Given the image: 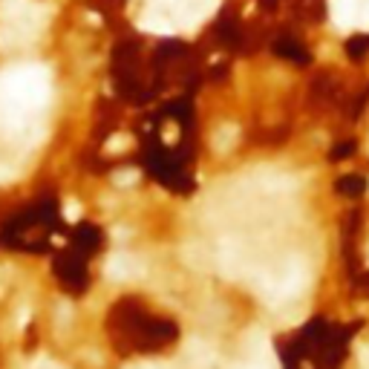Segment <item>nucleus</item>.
Listing matches in <instances>:
<instances>
[{
  "label": "nucleus",
  "instance_id": "obj_4",
  "mask_svg": "<svg viewBox=\"0 0 369 369\" xmlns=\"http://www.w3.org/2000/svg\"><path fill=\"white\" fill-rule=\"evenodd\" d=\"M139 26L141 29H147V32H156V35H171L176 26H173V21L171 18H165L162 12H147L141 21H139Z\"/></svg>",
  "mask_w": 369,
  "mask_h": 369
},
{
  "label": "nucleus",
  "instance_id": "obj_6",
  "mask_svg": "<svg viewBox=\"0 0 369 369\" xmlns=\"http://www.w3.org/2000/svg\"><path fill=\"white\" fill-rule=\"evenodd\" d=\"M133 179H136V173H119V176H116V182H119V185H130Z\"/></svg>",
  "mask_w": 369,
  "mask_h": 369
},
{
  "label": "nucleus",
  "instance_id": "obj_2",
  "mask_svg": "<svg viewBox=\"0 0 369 369\" xmlns=\"http://www.w3.org/2000/svg\"><path fill=\"white\" fill-rule=\"evenodd\" d=\"M153 6H165V18H171L173 21V26L176 23H185V26H191V23H199L208 12H214V6H217V0H150ZM156 12V9H153Z\"/></svg>",
  "mask_w": 369,
  "mask_h": 369
},
{
  "label": "nucleus",
  "instance_id": "obj_1",
  "mask_svg": "<svg viewBox=\"0 0 369 369\" xmlns=\"http://www.w3.org/2000/svg\"><path fill=\"white\" fill-rule=\"evenodd\" d=\"M49 95V78L41 67H18L0 78V101L12 122V116H21L29 107H38Z\"/></svg>",
  "mask_w": 369,
  "mask_h": 369
},
{
  "label": "nucleus",
  "instance_id": "obj_3",
  "mask_svg": "<svg viewBox=\"0 0 369 369\" xmlns=\"http://www.w3.org/2000/svg\"><path fill=\"white\" fill-rule=\"evenodd\" d=\"M332 21L343 29L369 26V0H332Z\"/></svg>",
  "mask_w": 369,
  "mask_h": 369
},
{
  "label": "nucleus",
  "instance_id": "obj_5",
  "mask_svg": "<svg viewBox=\"0 0 369 369\" xmlns=\"http://www.w3.org/2000/svg\"><path fill=\"white\" fill-rule=\"evenodd\" d=\"M144 272V266L139 260H130V257H124V254H119L113 262H110V274H116V277H133V274H141Z\"/></svg>",
  "mask_w": 369,
  "mask_h": 369
}]
</instances>
